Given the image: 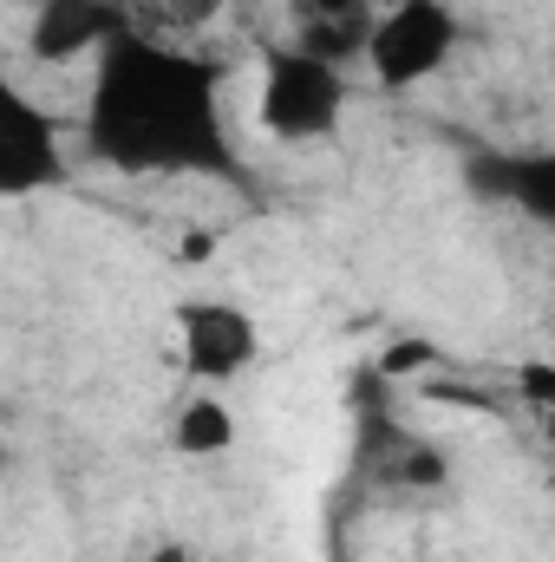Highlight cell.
<instances>
[{
  "instance_id": "obj_6",
  "label": "cell",
  "mask_w": 555,
  "mask_h": 562,
  "mask_svg": "<svg viewBox=\"0 0 555 562\" xmlns=\"http://www.w3.org/2000/svg\"><path fill=\"white\" fill-rule=\"evenodd\" d=\"M132 26V13L118 0H39L33 26H26V53L39 66H66V59H99L118 33Z\"/></svg>"
},
{
  "instance_id": "obj_9",
  "label": "cell",
  "mask_w": 555,
  "mask_h": 562,
  "mask_svg": "<svg viewBox=\"0 0 555 562\" xmlns=\"http://www.w3.org/2000/svg\"><path fill=\"white\" fill-rule=\"evenodd\" d=\"M229 438H236V419H229L223 400H190L170 425V445L183 458H216V451H229Z\"/></svg>"
},
{
  "instance_id": "obj_3",
  "label": "cell",
  "mask_w": 555,
  "mask_h": 562,
  "mask_svg": "<svg viewBox=\"0 0 555 562\" xmlns=\"http://www.w3.org/2000/svg\"><path fill=\"white\" fill-rule=\"evenodd\" d=\"M457 46V13L444 0H393L386 13H373V33H366V66L386 92H406L418 79H431Z\"/></svg>"
},
{
  "instance_id": "obj_8",
  "label": "cell",
  "mask_w": 555,
  "mask_h": 562,
  "mask_svg": "<svg viewBox=\"0 0 555 562\" xmlns=\"http://www.w3.org/2000/svg\"><path fill=\"white\" fill-rule=\"evenodd\" d=\"M373 33V0H294V53L320 59V66H347L366 53Z\"/></svg>"
},
{
  "instance_id": "obj_2",
  "label": "cell",
  "mask_w": 555,
  "mask_h": 562,
  "mask_svg": "<svg viewBox=\"0 0 555 562\" xmlns=\"http://www.w3.org/2000/svg\"><path fill=\"white\" fill-rule=\"evenodd\" d=\"M347 112V79L340 66H320L294 46H269L262 59V132L281 144L327 138Z\"/></svg>"
},
{
  "instance_id": "obj_4",
  "label": "cell",
  "mask_w": 555,
  "mask_h": 562,
  "mask_svg": "<svg viewBox=\"0 0 555 562\" xmlns=\"http://www.w3.org/2000/svg\"><path fill=\"white\" fill-rule=\"evenodd\" d=\"M66 183V138L59 119L7 72L0 59V203L33 196V190H59Z\"/></svg>"
},
{
  "instance_id": "obj_5",
  "label": "cell",
  "mask_w": 555,
  "mask_h": 562,
  "mask_svg": "<svg viewBox=\"0 0 555 562\" xmlns=\"http://www.w3.org/2000/svg\"><path fill=\"white\" fill-rule=\"evenodd\" d=\"M177 340H183V367L196 380H236L256 367V321L236 301H183L177 307Z\"/></svg>"
},
{
  "instance_id": "obj_13",
  "label": "cell",
  "mask_w": 555,
  "mask_h": 562,
  "mask_svg": "<svg viewBox=\"0 0 555 562\" xmlns=\"http://www.w3.org/2000/svg\"><path fill=\"white\" fill-rule=\"evenodd\" d=\"M163 7H170V20H183V26H196V20H209V13H216L223 0H163Z\"/></svg>"
},
{
  "instance_id": "obj_1",
  "label": "cell",
  "mask_w": 555,
  "mask_h": 562,
  "mask_svg": "<svg viewBox=\"0 0 555 562\" xmlns=\"http://www.w3.org/2000/svg\"><path fill=\"white\" fill-rule=\"evenodd\" d=\"M86 157L125 177H236L223 125V66L125 26L86 92Z\"/></svg>"
},
{
  "instance_id": "obj_14",
  "label": "cell",
  "mask_w": 555,
  "mask_h": 562,
  "mask_svg": "<svg viewBox=\"0 0 555 562\" xmlns=\"http://www.w3.org/2000/svg\"><path fill=\"white\" fill-rule=\"evenodd\" d=\"M150 562H190V557H183L177 543H163V550H157V557H150Z\"/></svg>"
},
{
  "instance_id": "obj_15",
  "label": "cell",
  "mask_w": 555,
  "mask_h": 562,
  "mask_svg": "<svg viewBox=\"0 0 555 562\" xmlns=\"http://www.w3.org/2000/svg\"><path fill=\"white\" fill-rule=\"evenodd\" d=\"M0 471H7V438H0Z\"/></svg>"
},
{
  "instance_id": "obj_10",
  "label": "cell",
  "mask_w": 555,
  "mask_h": 562,
  "mask_svg": "<svg viewBox=\"0 0 555 562\" xmlns=\"http://www.w3.org/2000/svg\"><path fill=\"white\" fill-rule=\"evenodd\" d=\"M399 484H444V458L438 451H424V445H412L406 458H399V471H393Z\"/></svg>"
},
{
  "instance_id": "obj_11",
  "label": "cell",
  "mask_w": 555,
  "mask_h": 562,
  "mask_svg": "<svg viewBox=\"0 0 555 562\" xmlns=\"http://www.w3.org/2000/svg\"><path fill=\"white\" fill-rule=\"evenodd\" d=\"M523 393H530L536 406H550V400H555V373L543 367V360H530V367H523Z\"/></svg>"
},
{
  "instance_id": "obj_12",
  "label": "cell",
  "mask_w": 555,
  "mask_h": 562,
  "mask_svg": "<svg viewBox=\"0 0 555 562\" xmlns=\"http://www.w3.org/2000/svg\"><path fill=\"white\" fill-rule=\"evenodd\" d=\"M424 360H431V347H393V353H386V360H380V367H386V373H412V367H424Z\"/></svg>"
},
{
  "instance_id": "obj_7",
  "label": "cell",
  "mask_w": 555,
  "mask_h": 562,
  "mask_svg": "<svg viewBox=\"0 0 555 562\" xmlns=\"http://www.w3.org/2000/svg\"><path fill=\"white\" fill-rule=\"evenodd\" d=\"M464 190L484 203H517L530 223H555V157L550 150H471Z\"/></svg>"
}]
</instances>
